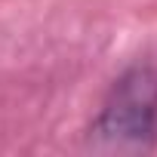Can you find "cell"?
I'll use <instances>...</instances> for the list:
<instances>
[{"instance_id": "cell-1", "label": "cell", "mask_w": 157, "mask_h": 157, "mask_svg": "<svg viewBox=\"0 0 157 157\" xmlns=\"http://www.w3.org/2000/svg\"><path fill=\"white\" fill-rule=\"evenodd\" d=\"M157 142V65L136 62L111 83L90 123L99 151H148Z\"/></svg>"}]
</instances>
